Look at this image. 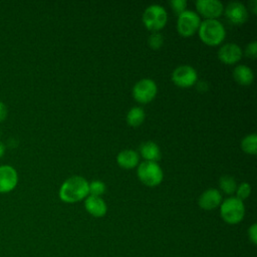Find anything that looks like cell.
Instances as JSON below:
<instances>
[{
	"instance_id": "6da1fadb",
	"label": "cell",
	"mask_w": 257,
	"mask_h": 257,
	"mask_svg": "<svg viewBox=\"0 0 257 257\" xmlns=\"http://www.w3.org/2000/svg\"><path fill=\"white\" fill-rule=\"evenodd\" d=\"M88 196V182L80 176L65 180L59 189V198L65 203H76Z\"/></svg>"
},
{
	"instance_id": "7a4b0ae2",
	"label": "cell",
	"mask_w": 257,
	"mask_h": 257,
	"mask_svg": "<svg viewBox=\"0 0 257 257\" xmlns=\"http://www.w3.org/2000/svg\"><path fill=\"white\" fill-rule=\"evenodd\" d=\"M198 32L201 40L212 46L220 44L226 36L224 25L217 19H206L201 22Z\"/></svg>"
},
{
	"instance_id": "3957f363",
	"label": "cell",
	"mask_w": 257,
	"mask_h": 257,
	"mask_svg": "<svg viewBox=\"0 0 257 257\" xmlns=\"http://www.w3.org/2000/svg\"><path fill=\"white\" fill-rule=\"evenodd\" d=\"M222 219L231 225L240 223L245 216V206L243 201L236 197H230L222 201L220 205Z\"/></svg>"
},
{
	"instance_id": "277c9868",
	"label": "cell",
	"mask_w": 257,
	"mask_h": 257,
	"mask_svg": "<svg viewBox=\"0 0 257 257\" xmlns=\"http://www.w3.org/2000/svg\"><path fill=\"white\" fill-rule=\"evenodd\" d=\"M168 20V14L166 9L159 4H152L148 6L143 14V22L145 26L153 31H159L162 29Z\"/></svg>"
},
{
	"instance_id": "5b68a950",
	"label": "cell",
	"mask_w": 257,
	"mask_h": 257,
	"mask_svg": "<svg viewBox=\"0 0 257 257\" xmlns=\"http://www.w3.org/2000/svg\"><path fill=\"white\" fill-rule=\"evenodd\" d=\"M139 179L149 187L158 186L163 181V170L157 162L145 161L138 167Z\"/></svg>"
},
{
	"instance_id": "8992f818",
	"label": "cell",
	"mask_w": 257,
	"mask_h": 257,
	"mask_svg": "<svg viewBox=\"0 0 257 257\" xmlns=\"http://www.w3.org/2000/svg\"><path fill=\"white\" fill-rule=\"evenodd\" d=\"M201 24L200 16L193 10H185L178 16L177 29L183 36H191L199 29Z\"/></svg>"
},
{
	"instance_id": "52a82bcc",
	"label": "cell",
	"mask_w": 257,
	"mask_h": 257,
	"mask_svg": "<svg viewBox=\"0 0 257 257\" xmlns=\"http://www.w3.org/2000/svg\"><path fill=\"white\" fill-rule=\"evenodd\" d=\"M157 92V83L151 78H143L139 80L133 87L134 98L142 103H147L153 100Z\"/></svg>"
},
{
	"instance_id": "ba28073f",
	"label": "cell",
	"mask_w": 257,
	"mask_h": 257,
	"mask_svg": "<svg viewBox=\"0 0 257 257\" xmlns=\"http://www.w3.org/2000/svg\"><path fill=\"white\" fill-rule=\"evenodd\" d=\"M198 78V73L196 69L188 64L179 65L172 72L173 82L180 87H190L192 86Z\"/></svg>"
},
{
	"instance_id": "9c48e42d",
	"label": "cell",
	"mask_w": 257,
	"mask_h": 257,
	"mask_svg": "<svg viewBox=\"0 0 257 257\" xmlns=\"http://www.w3.org/2000/svg\"><path fill=\"white\" fill-rule=\"evenodd\" d=\"M196 7L206 19H217L224 11L223 3L219 0H197Z\"/></svg>"
},
{
	"instance_id": "30bf717a",
	"label": "cell",
	"mask_w": 257,
	"mask_h": 257,
	"mask_svg": "<svg viewBox=\"0 0 257 257\" xmlns=\"http://www.w3.org/2000/svg\"><path fill=\"white\" fill-rule=\"evenodd\" d=\"M18 183V174L10 165L0 166V194L11 192Z\"/></svg>"
},
{
	"instance_id": "8fae6325",
	"label": "cell",
	"mask_w": 257,
	"mask_h": 257,
	"mask_svg": "<svg viewBox=\"0 0 257 257\" xmlns=\"http://www.w3.org/2000/svg\"><path fill=\"white\" fill-rule=\"evenodd\" d=\"M225 15L227 19L235 25L243 24L248 19L247 8L239 1L230 2L225 8Z\"/></svg>"
},
{
	"instance_id": "7c38bea8",
	"label": "cell",
	"mask_w": 257,
	"mask_h": 257,
	"mask_svg": "<svg viewBox=\"0 0 257 257\" xmlns=\"http://www.w3.org/2000/svg\"><path fill=\"white\" fill-rule=\"evenodd\" d=\"M218 57L226 64H233L241 59L242 49L238 44L229 42L219 48Z\"/></svg>"
},
{
	"instance_id": "4fadbf2b",
	"label": "cell",
	"mask_w": 257,
	"mask_h": 257,
	"mask_svg": "<svg viewBox=\"0 0 257 257\" xmlns=\"http://www.w3.org/2000/svg\"><path fill=\"white\" fill-rule=\"evenodd\" d=\"M222 203V195L221 193L214 188L208 189L204 191L199 197L198 204L199 206L207 211L214 210Z\"/></svg>"
},
{
	"instance_id": "5bb4252c",
	"label": "cell",
	"mask_w": 257,
	"mask_h": 257,
	"mask_svg": "<svg viewBox=\"0 0 257 257\" xmlns=\"http://www.w3.org/2000/svg\"><path fill=\"white\" fill-rule=\"evenodd\" d=\"M85 210L93 217L99 218L106 214L107 206L102 198L96 196H87L84 201Z\"/></svg>"
},
{
	"instance_id": "9a60e30c",
	"label": "cell",
	"mask_w": 257,
	"mask_h": 257,
	"mask_svg": "<svg viewBox=\"0 0 257 257\" xmlns=\"http://www.w3.org/2000/svg\"><path fill=\"white\" fill-rule=\"evenodd\" d=\"M116 162L123 169H133L139 164V155L134 150H123L118 153Z\"/></svg>"
},
{
	"instance_id": "2e32d148",
	"label": "cell",
	"mask_w": 257,
	"mask_h": 257,
	"mask_svg": "<svg viewBox=\"0 0 257 257\" xmlns=\"http://www.w3.org/2000/svg\"><path fill=\"white\" fill-rule=\"evenodd\" d=\"M233 77L239 84L248 85L252 83L254 79V73L249 66L245 64H239L233 70Z\"/></svg>"
},
{
	"instance_id": "e0dca14e",
	"label": "cell",
	"mask_w": 257,
	"mask_h": 257,
	"mask_svg": "<svg viewBox=\"0 0 257 257\" xmlns=\"http://www.w3.org/2000/svg\"><path fill=\"white\" fill-rule=\"evenodd\" d=\"M140 153L146 161L157 162L161 158V150L159 146L152 141L145 142L140 147Z\"/></svg>"
},
{
	"instance_id": "ac0fdd59",
	"label": "cell",
	"mask_w": 257,
	"mask_h": 257,
	"mask_svg": "<svg viewBox=\"0 0 257 257\" xmlns=\"http://www.w3.org/2000/svg\"><path fill=\"white\" fill-rule=\"evenodd\" d=\"M145 116V110L142 107L134 106L126 113V122L132 126H138L144 121Z\"/></svg>"
},
{
	"instance_id": "d6986e66",
	"label": "cell",
	"mask_w": 257,
	"mask_h": 257,
	"mask_svg": "<svg viewBox=\"0 0 257 257\" xmlns=\"http://www.w3.org/2000/svg\"><path fill=\"white\" fill-rule=\"evenodd\" d=\"M242 150L249 155H256L257 152V135L250 134L243 138L241 141Z\"/></svg>"
},
{
	"instance_id": "ffe728a7",
	"label": "cell",
	"mask_w": 257,
	"mask_h": 257,
	"mask_svg": "<svg viewBox=\"0 0 257 257\" xmlns=\"http://www.w3.org/2000/svg\"><path fill=\"white\" fill-rule=\"evenodd\" d=\"M219 186H220L221 190L227 195H231V194L235 193L236 189H237V183H236L235 179L229 175H224L220 178Z\"/></svg>"
},
{
	"instance_id": "44dd1931",
	"label": "cell",
	"mask_w": 257,
	"mask_h": 257,
	"mask_svg": "<svg viewBox=\"0 0 257 257\" xmlns=\"http://www.w3.org/2000/svg\"><path fill=\"white\" fill-rule=\"evenodd\" d=\"M105 192V185L99 180H94L88 184V194L100 197Z\"/></svg>"
},
{
	"instance_id": "7402d4cb",
	"label": "cell",
	"mask_w": 257,
	"mask_h": 257,
	"mask_svg": "<svg viewBox=\"0 0 257 257\" xmlns=\"http://www.w3.org/2000/svg\"><path fill=\"white\" fill-rule=\"evenodd\" d=\"M148 43L152 49H159L163 46L164 44V36L162 33L159 31L152 32L151 35L149 36Z\"/></svg>"
},
{
	"instance_id": "603a6c76",
	"label": "cell",
	"mask_w": 257,
	"mask_h": 257,
	"mask_svg": "<svg viewBox=\"0 0 257 257\" xmlns=\"http://www.w3.org/2000/svg\"><path fill=\"white\" fill-rule=\"evenodd\" d=\"M250 193H251L250 185L246 182L241 183L239 186H237V189H236V195L237 196H236V198L243 201L244 199H246L250 196Z\"/></svg>"
},
{
	"instance_id": "cb8c5ba5",
	"label": "cell",
	"mask_w": 257,
	"mask_h": 257,
	"mask_svg": "<svg viewBox=\"0 0 257 257\" xmlns=\"http://www.w3.org/2000/svg\"><path fill=\"white\" fill-rule=\"evenodd\" d=\"M169 4L171 5L172 9L178 14H181L182 12H184L186 10V7H187V1L186 0H171L169 2Z\"/></svg>"
},
{
	"instance_id": "d4e9b609",
	"label": "cell",
	"mask_w": 257,
	"mask_h": 257,
	"mask_svg": "<svg viewBox=\"0 0 257 257\" xmlns=\"http://www.w3.org/2000/svg\"><path fill=\"white\" fill-rule=\"evenodd\" d=\"M245 53L248 57H251V58L256 57V54H257V43H256V41H252L249 44H247V46L245 48Z\"/></svg>"
},
{
	"instance_id": "484cf974",
	"label": "cell",
	"mask_w": 257,
	"mask_h": 257,
	"mask_svg": "<svg viewBox=\"0 0 257 257\" xmlns=\"http://www.w3.org/2000/svg\"><path fill=\"white\" fill-rule=\"evenodd\" d=\"M248 238L253 245L257 244V224H252L248 229Z\"/></svg>"
},
{
	"instance_id": "4316f807",
	"label": "cell",
	"mask_w": 257,
	"mask_h": 257,
	"mask_svg": "<svg viewBox=\"0 0 257 257\" xmlns=\"http://www.w3.org/2000/svg\"><path fill=\"white\" fill-rule=\"evenodd\" d=\"M7 114H8V108H7V105L0 100V122L5 120L6 117H7Z\"/></svg>"
},
{
	"instance_id": "83f0119b",
	"label": "cell",
	"mask_w": 257,
	"mask_h": 257,
	"mask_svg": "<svg viewBox=\"0 0 257 257\" xmlns=\"http://www.w3.org/2000/svg\"><path fill=\"white\" fill-rule=\"evenodd\" d=\"M4 153H5V145L0 141V158L3 157Z\"/></svg>"
},
{
	"instance_id": "f1b7e54d",
	"label": "cell",
	"mask_w": 257,
	"mask_h": 257,
	"mask_svg": "<svg viewBox=\"0 0 257 257\" xmlns=\"http://www.w3.org/2000/svg\"><path fill=\"white\" fill-rule=\"evenodd\" d=\"M250 6H251V9L253 11V13H256V7H257V1L256 0H253L251 3H250Z\"/></svg>"
}]
</instances>
